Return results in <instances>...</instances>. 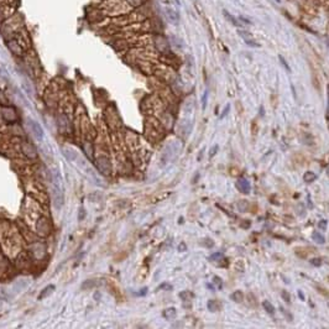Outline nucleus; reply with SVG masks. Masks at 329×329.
<instances>
[{
    "label": "nucleus",
    "instance_id": "obj_21",
    "mask_svg": "<svg viewBox=\"0 0 329 329\" xmlns=\"http://www.w3.org/2000/svg\"><path fill=\"white\" fill-rule=\"evenodd\" d=\"M213 282L218 286V287H221L223 286V282H221V279L220 277H218V276H214L213 277Z\"/></svg>",
    "mask_w": 329,
    "mask_h": 329
},
{
    "label": "nucleus",
    "instance_id": "obj_27",
    "mask_svg": "<svg viewBox=\"0 0 329 329\" xmlns=\"http://www.w3.org/2000/svg\"><path fill=\"white\" fill-rule=\"evenodd\" d=\"M328 110H329V88H328Z\"/></svg>",
    "mask_w": 329,
    "mask_h": 329
},
{
    "label": "nucleus",
    "instance_id": "obj_22",
    "mask_svg": "<svg viewBox=\"0 0 329 329\" xmlns=\"http://www.w3.org/2000/svg\"><path fill=\"white\" fill-rule=\"evenodd\" d=\"M205 241H207V243H202V244H203V245H205L207 247H212V246L214 245V243H213V240H212V239H205Z\"/></svg>",
    "mask_w": 329,
    "mask_h": 329
},
{
    "label": "nucleus",
    "instance_id": "obj_3",
    "mask_svg": "<svg viewBox=\"0 0 329 329\" xmlns=\"http://www.w3.org/2000/svg\"><path fill=\"white\" fill-rule=\"evenodd\" d=\"M236 188H238L241 193L247 194V193H250V182L246 178L240 177L238 179V182H236Z\"/></svg>",
    "mask_w": 329,
    "mask_h": 329
},
{
    "label": "nucleus",
    "instance_id": "obj_26",
    "mask_svg": "<svg viewBox=\"0 0 329 329\" xmlns=\"http://www.w3.org/2000/svg\"><path fill=\"white\" fill-rule=\"evenodd\" d=\"M178 249H179V250H182V251H186V245L182 243V244H181V245L178 246Z\"/></svg>",
    "mask_w": 329,
    "mask_h": 329
},
{
    "label": "nucleus",
    "instance_id": "obj_9",
    "mask_svg": "<svg viewBox=\"0 0 329 329\" xmlns=\"http://www.w3.org/2000/svg\"><path fill=\"white\" fill-rule=\"evenodd\" d=\"M31 125H32V129H34V131H35L36 136L41 139V137H42V135H44V131H42L41 126H40V125H37V124H36V123H34V121H31Z\"/></svg>",
    "mask_w": 329,
    "mask_h": 329
},
{
    "label": "nucleus",
    "instance_id": "obj_4",
    "mask_svg": "<svg viewBox=\"0 0 329 329\" xmlns=\"http://www.w3.org/2000/svg\"><path fill=\"white\" fill-rule=\"evenodd\" d=\"M207 307H208V309L210 312H218L221 308V303L217 299H210V301H208Z\"/></svg>",
    "mask_w": 329,
    "mask_h": 329
},
{
    "label": "nucleus",
    "instance_id": "obj_1",
    "mask_svg": "<svg viewBox=\"0 0 329 329\" xmlns=\"http://www.w3.org/2000/svg\"><path fill=\"white\" fill-rule=\"evenodd\" d=\"M238 34H239V35L243 37V40L245 41V44H246V45L251 46V47H260V44H257V42L255 41V38L253 37V35L250 34V32H247V31H245V30L240 29V30H238Z\"/></svg>",
    "mask_w": 329,
    "mask_h": 329
},
{
    "label": "nucleus",
    "instance_id": "obj_29",
    "mask_svg": "<svg viewBox=\"0 0 329 329\" xmlns=\"http://www.w3.org/2000/svg\"><path fill=\"white\" fill-rule=\"evenodd\" d=\"M175 3H176L177 5H181V3H179V0H175Z\"/></svg>",
    "mask_w": 329,
    "mask_h": 329
},
{
    "label": "nucleus",
    "instance_id": "obj_16",
    "mask_svg": "<svg viewBox=\"0 0 329 329\" xmlns=\"http://www.w3.org/2000/svg\"><path fill=\"white\" fill-rule=\"evenodd\" d=\"M179 297H182V298H185V301H189V299H192V297H193V295H192V293H189V292H187V291H185V292H182V293H179Z\"/></svg>",
    "mask_w": 329,
    "mask_h": 329
},
{
    "label": "nucleus",
    "instance_id": "obj_12",
    "mask_svg": "<svg viewBox=\"0 0 329 329\" xmlns=\"http://www.w3.org/2000/svg\"><path fill=\"white\" fill-rule=\"evenodd\" d=\"M165 317L166 318H175L176 317V309L175 308H171V309H167L166 312H165Z\"/></svg>",
    "mask_w": 329,
    "mask_h": 329
},
{
    "label": "nucleus",
    "instance_id": "obj_20",
    "mask_svg": "<svg viewBox=\"0 0 329 329\" xmlns=\"http://www.w3.org/2000/svg\"><path fill=\"white\" fill-rule=\"evenodd\" d=\"M207 98H208V92H204L203 98H202V107H203V109H205V107H207Z\"/></svg>",
    "mask_w": 329,
    "mask_h": 329
},
{
    "label": "nucleus",
    "instance_id": "obj_8",
    "mask_svg": "<svg viewBox=\"0 0 329 329\" xmlns=\"http://www.w3.org/2000/svg\"><path fill=\"white\" fill-rule=\"evenodd\" d=\"M262 307H264V309H265L269 314H271V315L275 314V307L272 306V303H270L269 301H264V302H262Z\"/></svg>",
    "mask_w": 329,
    "mask_h": 329
},
{
    "label": "nucleus",
    "instance_id": "obj_28",
    "mask_svg": "<svg viewBox=\"0 0 329 329\" xmlns=\"http://www.w3.org/2000/svg\"><path fill=\"white\" fill-rule=\"evenodd\" d=\"M207 287H208V288H210V289H214V287H213L212 285H207Z\"/></svg>",
    "mask_w": 329,
    "mask_h": 329
},
{
    "label": "nucleus",
    "instance_id": "obj_23",
    "mask_svg": "<svg viewBox=\"0 0 329 329\" xmlns=\"http://www.w3.org/2000/svg\"><path fill=\"white\" fill-rule=\"evenodd\" d=\"M229 109H230V105H227L225 109H224V111H223V114L220 115V119H223V118H224V116H225V115L229 113Z\"/></svg>",
    "mask_w": 329,
    "mask_h": 329
},
{
    "label": "nucleus",
    "instance_id": "obj_6",
    "mask_svg": "<svg viewBox=\"0 0 329 329\" xmlns=\"http://www.w3.org/2000/svg\"><path fill=\"white\" fill-rule=\"evenodd\" d=\"M230 298H231V301L236 302V303H240V302H243V299H244V293L238 289V291H234L230 295Z\"/></svg>",
    "mask_w": 329,
    "mask_h": 329
},
{
    "label": "nucleus",
    "instance_id": "obj_10",
    "mask_svg": "<svg viewBox=\"0 0 329 329\" xmlns=\"http://www.w3.org/2000/svg\"><path fill=\"white\" fill-rule=\"evenodd\" d=\"M224 15L227 16V19H228V20H229V21H230L231 24H234V25H236V26H240V25H241L240 20L238 21V20H236V19H235V18H234L233 15H230L229 12H228V11H225V10H224Z\"/></svg>",
    "mask_w": 329,
    "mask_h": 329
},
{
    "label": "nucleus",
    "instance_id": "obj_19",
    "mask_svg": "<svg viewBox=\"0 0 329 329\" xmlns=\"http://www.w3.org/2000/svg\"><path fill=\"white\" fill-rule=\"evenodd\" d=\"M311 264H312L313 266H317V267H318V266L322 265V260H321V259H317V257H315V259H312V260H311Z\"/></svg>",
    "mask_w": 329,
    "mask_h": 329
},
{
    "label": "nucleus",
    "instance_id": "obj_2",
    "mask_svg": "<svg viewBox=\"0 0 329 329\" xmlns=\"http://www.w3.org/2000/svg\"><path fill=\"white\" fill-rule=\"evenodd\" d=\"M165 15H166V18L168 19L169 22H172V24H175V25H177V24L179 22V15H178V12H177L175 9H172V8L166 6V8H165Z\"/></svg>",
    "mask_w": 329,
    "mask_h": 329
},
{
    "label": "nucleus",
    "instance_id": "obj_13",
    "mask_svg": "<svg viewBox=\"0 0 329 329\" xmlns=\"http://www.w3.org/2000/svg\"><path fill=\"white\" fill-rule=\"evenodd\" d=\"M247 207H249V203H247L246 201H239V202H238V208H239L240 210H246Z\"/></svg>",
    "mask_w": 329,
    "mask_h": 329
},
{
    "label": "nucleus",
    "instance_id": "obj_17",
    "mask_svg": "<svg viewBox=\"0 0 329 329\" xmlns=\"http://www.w3.org/2000/svg\"><path fill=\"white\" fill-rule=\"evenodd\" d=\"M279 58H280V62L282 63V66H283V67L286 68V71H287V72H291V68H289V66H288V64H287V62L285 61V58H283L282 56H280Z\"/></svg>",
    "mask_w": 329,
    "mask_h": 329
},
{
    "label": "nucleus",
    "instance_id": "obj_30",
    "mask_svg": "<svg viewBox=\"0 0 329 329\" xmlns=\"http://www.w3.org/2000/svg\"><path fill=\"white\" fill-rule=\"evenodd\" d=\"M328 46H329V42H328Z\"/></svg>",
    "mask_w": 329,
    "mask_h": 329
},
{
    "label": "nucleus",
    "instance_id": "obj_15",
    "mask_svg": "<svg viewBox=\"0 0 329 329\" xmlns=\"http://www.w3.org/2000/svg\"><path fill=\"white\" fill-rule=\"evenodd\" d=\"M327 224H328V221H327L325 219L321 220V221L318 223V228H319V230H322V231H325V230H327Z\"/></svg>",
    "mask_w": 329,
    "mask_h": 329
},
{
    "label": "nucleus",
    "instance_id": "obj_5",
    "mask_svg": "<svg viewBox=\"0 0 329 329\" xmlns=\"http://www.w3.org/2000/svg\"><path fill=\"white\" fill-rule=\"evenodd\" d=\"M312 240H313L314 243L319 244V245H323V244L325 243V238H324V235H323V234H321L319 231H313V234H312Z\"/></svg>",
    "mask_w": 329,
    "mask_h": 329
},
{
    "label": "nucleus",
    "instance_id": "obj_14",
    "mask_svg": "<svg viewBox=\"0 0 329 329\" xmlns=\"http://www.w3.org/2000/svg\"><path fill=\"white\" fill-rule=\"evenodd\" d=\"M281 297H282V299L285 301V302H291V296H289V293L287 292V291H281Z\"/></svg>",
    "mask_w": 329,
    "mask_h": 329
},
{
    "label": "nucleus",
    "instance_id": "obj_18",
    "mask_svg": "<svg viewBox=\"0 0 329 329\" xmlns=\"http://www.w3.org/2000/svg\"><path fill=\"white\" fill-rule=\"evenodd\" d=\"M218 149H219L218 145H214V146H213L212 149H210V151H209V157H213V156H215V155H217Z\"/></svg>",
    "mask_w": 329,
    "mask_h": 329
},
{
    "label": "nucleus",
    "instance_id": "obj_11",
    "mask_svg": "<svg viewBox=\"0 0 329 329\" xmlns=\"http://www.w3.org/2000/svg\"><path fill=\"white\" fill-rule=\"evenodd\" d=\"M223 259H224V255H223L221 253H214V254L210 255V257H209V260H210V261H213V262H215V261H220V260H223Z\"/></svg>",
    "mask_w": 329,
    "mask_h": 329
},
{
    "label": "nucleus",
    "instance_id": "obj_24",
    "mask_svg": "<svg viewBox=\"0 0 329 329\" xmlns=\"http://www.w3.org/2000/svg\"><path fill=\"white\" fill-rule=\"evenodd\" d=\"M281 312H282V313H285V314L287 315V318H288L289 321H292V319H293V317H292V315H291V314H288V313H287V312H286V311H285V309H283L282 307H281Z\"/></svg>",
    "mask_w": 329,
    "mask_h": 329
},
{
    "label": "nucleus",
    "instance_id": "obj_25",
    "mask_svg": "<svg viewBox=\"0 0 329 329\" xmlns=\"http://www.w3.org/2000/svg\"><path fill=\"white\" fill-rule=\"evenodd\" d=\"M298 297H301V299H302V301H305V295H303V292H302L301 289L298 291Z\"/></svg>",
    "mask_w": 329,
    "mask_h": 329
},
{
    "label": "nucleus",
    "instance_id": "obj_7",
    "mask_svg": "<svg viewBox=\"0 0 329 329\" xmlns=\"http://www.w3.org/2000/svg\"><path fill=\"white\" fill-rule=\"evenodd\" d=\"M315 178H317V175H315L314 172H312V171L305 172V175H303V181L307 182V183H311V182L315 181Z\"/></svg>",
    "mask_w": 329,
    "mask_h": 329
}]
</instances>
